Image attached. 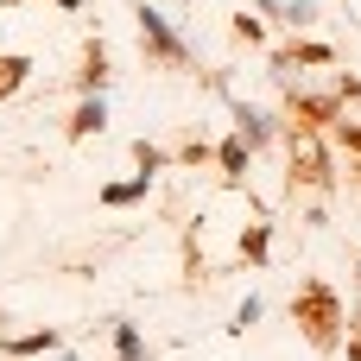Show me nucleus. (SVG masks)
I'll use <instances>...</instances> for the list:
<instances>
[{
    "instance_id": "10",
    "label": "nucleus",
    "mask_w": 361,
    "mask_h": 361,
    "mask_svg": "<svg viewBox=\"0 0 361 361\" xmlns=\"http://www.w3.org/2000/svg\"><path fill=\"white\" fill-rule=\"evenodd\" d=\"M146 190H152V171H133L127 184H102V203H108V209H127V203H140Z\"/></svg>"
},
{
    "instance_id": "4",
    "label": "nucleus",
    "mask_w": 361,
    "mask_h": 361,
    "mask_svg": "<svg viewBox=\"0 0 361 361\" xmlns=\"http://www.w3.org/2000/svg\"><path fill=\"white\" fill-rule=\"evenodd\" d=\"M330 63H336V44H317V38L273 51V76H292V70H330Z\"/></svg>"
},
{
    "instance_id": "13",
    "label": "nucleus",
    "mask_w": 361,
    "mask_h": 361,
    "mask_svg": "<svg viewBox=\"0 0 361 361\" xmlns=\"http://www.w3.org/2000/svg\"><path fill=\"white\" fill-rule=\"evenodd\" d=\"M32 76V57H0V102H13Z\"/></svg>"
},
{
    "instance_id": "22",
    "label": "nucleus",
    "mask_w": 361,
    "mask_h": 361,
    "mask_svg": "<svg viewBox=\"0 0 361 361\" xmlns=\"http://www.w3.org/2000/svg\"><path fill=\"white\" fill-rule=\"evenodd\" d=\"M349 361H361V330H355V336H349Z\"/></svg>"
},
{
    "instance_id": "18",
    "label": "nucleus",
    "mask_w": 361,
    "mask_h": 361,
    "mask_svg": "<svg viewBox=\"0 0 361 361\" xmlns=\"http://www.w3.org/2000/svg\"><path fill=\"white\" fill-rule=\"evenodd\" d=\"M330 133H336V146H349V152H361V121H336Z\"/></svg>"
},
{
    "instance_id": "9",
    "label": "nucleus",
    "mask_w": 361,
    "mask_h": 361,
    "mask_svg": "<svg viewBox=\"0 0 361 361\" xmlns=\"http://www.w3.org/2000/svg\"><path fill=\"white\" fill-rule=\"evenodd\" d=\"M247 159H254V146H247L241 133H228V140L216 146V165H222V178H228V184H241V178H247Z\"/></svg>"
},
{
    "instance_id": "21",
    "label": "nucleus",
    "mask_w": 361,
    "mask_h": 361,
    "mask_svg": "<svg viewBox=\"0 0 361 361\" xmlns=\"http://www.w3.org/2000/svg\"><path fill=\"white\" fill-rule=\"evenodd\" d=\"M6 6H25V0H6ZM51 6H63V13H76L82 0H51Z\"/></svg>"
},
{
    "instance_id": "11",
    "label": "nucleus",
    "mask_w": 361,
    "mask_h": 361,
    "mask_svg": "<svg viewBox=\"0 0 361 361\" xmlns=\"http://www.w3.org/2000/svg\"><path fill=\"white\" fill-rule=\"evenodd\" d=\"M267 254H273V222H247V235H241V260H247V267H267Z\"/></svg>"
},
{
    "instance_id": "20",
    "label": "nucleus",
    "mask_w": 361,
    "mask_h": 361,
    "mask_svg": "<svg viewBox=\"0 0 361 361\" xmlns=\"http://www.w3.org/2000/svg\"><path fill=\"white\" fill-rule=\"evenodd\" d=\"M254 6H260V13H279V19H286V0H254Z\"/></svg>"
},
{
    "instance_id": "6",
    "label": "nucleus",
    "mask_w": 361,
    "mask_h": 361,
    "mask_svg": "<svg viewBox=\"0 0 361 361\" xmlns=\"http://www.w3.org/2000/svg\"><path fill=\"white\" fill-rule=\"evenodd\" d=\"M57 349H63V336H57V330H25V336H0V355H13V361L57 355Z\"/></svg>"
},
{
    "instance_id": "25",
    "label": "nucleus",
    "mask_w": 361,
    "mask_h": 361,
    "mask_svg": "<svg viewBox=\"0 0 361 361\" xmlns=\"http://www.w3.org/2000/svg\"><path fill=\"white\" fill-rule=\"evenodd\" d=\"M355 279H361V267H355Z\"/></svg>"
},
{
    "instance_id": "1",
    "label": "nucleus",
    "mask_w": 361,
    "mask_h": 361,
    "mask_svg": "<svg viewBox=\"0 0 361 361\" xmlns=\"http://www.w3.org/2000/svg\"><path fill=\"white\" fill-rule=\"evenodd\" d=\"M292 324L305 330V343H311L317 355H336V349L349 343V311H343V298H336L324 279L298 286V298H292Z\"/></svg>"
},
{
    "instance_id": "16",
    "label": "nucleus",
    "mask_w": 361,
    "mask_h": 361,
    "mask_svg": "<svg viewBox=\"0 0 361 361\" xmlns=\"http://www.w3.org/2000/svg\"><path fill=\"white\" fill-rule=\"evenodd\" d=\"M260 311H267V305H260V298H254V292H247V298H241V311H235V324H228V330H235V336H241V330H254V324H260Z\"/></svg>"
},
{
    "instance_id": "14",
    "label": "nucleus",
    "mask_w": 361,
    "mask_h": 361,
    "mask_svg": "<svg viewBox=\"0 0 361 361\" xmlns=\"http://www.w3.org/2000/svg\"><path fill=\"white\" fill-rule=\"evenodd\" d=\"M133 165H140V171H152V178H159V171H165V165H171V152H165V146H152V140H133Z\"/></svg>"
},
{
    "instance_id": "15",
    "label": "nucleus",
    "mask_w": 361,
    "mask_h": 361,
    "mask_svg": "<svg viewBox=\"0 0 361 361\" xmlns=\"http://www.w3.org/2000/svg\"><path fill=\"white\" fill-rule=\"evenodd\" d=\"M209 159H216V146H209V140H184V146H178V165H190V171H197V165H209Z\"/></svg>"
},
{
    "instance_id": "23",
    "label": "nucleus",
    "mask_w": 361,
    "mask_h": 361,
    "mask_svg": "<svg viewBox=\"0 0 361 361\" xmlns=\"http://www.w3.org/2000/svg\"><path fill=\"white\" fill-rule=\"evenodd\" d=\"M57 361H82V355H70V349H63V355H57Z\"/></svg>"
},
{
    "instance_id": "12",
    "label": "nucleus",
    "mask_w": 361,
    "mask_h": 361,
    "mask_svg": "<svg viewBox=\"0 0 361 361\" xmlns=\"http://www.w3.org/2000/svg\"><path fill=\"white\" fill-rule=\"evenodd\" d=\"M114 361H146V336H140V324H114Z\"/></svg>"
},
{
    "instance_id": "19",
    "label": "nucleus",
    "mask_w": 361,
    "mask_h": 361,
    "mask_svg": "<svg viewBox=\"0 0 361 361\" xmlns=\"http://www.w3.org/2000/svg\"><path fill=\"white\" fill-rule=\"evenodd\" d=\"M286 19H292V25H311L317 6H311V0H286Z\"/></svg>"
},
{
    "instance_id": "3",
    "label": "nucleus",
    "mask_w": 361,
    "mask_h": 361,
    "mask_svg": "<svg viewBox=\"0 0 361 361\" xmlns=\"http://www.w3.org/2000/svg\"><path fill=\"white\" fill-rule=\"evenodd\" d=\"M133 19H140V44H146V57H152V63H165V70H184V63H190L184 38L171 32V19H165L159 6H140Z\"/></svg>"
},
{
    "instance_id": "7",
    "label": "nucleus",
    "mask_w": 361,
    "mask_h": 361,
    "mask_svg": "<svg viewBox=\"0 0 361 361\" xmlns=\"http://www.w3.org/2000/svg\"><path fill=\"white\" fill-rule=\"evenodd\" d=\"M102 127H108V102H102V95H82L63 133H70V140H89V133H102Z\"/></svg>"
},
{
    "instance_id": "17",
    "label": "nucleus",
    "mask_w": 361,
    "mask_h": 361,
    "mask_svg": "<svg viewBox=\"0 0 361 361\" xmlns=\"http://www.w3.org/2000/svg\"><path fill=\"white\" fill-rule=\"evenodd\" d=\"M235 38H241V44H260V38H267V25H260L254 13H235Z\"/></svg>"
},
{
    "instance_id": "8",
    "label": "nucleus",
    "mask_w": 361,
    "mask_h": 361,
    "mask_svg": "<svg viewBox=\"0 0 361 361\" xmlns=\"http://www.w3.org/2000/svg\"><path fill=\"white\" fill-rule=\"evenodd\" d=\"M108 76H114V70H108V51H102V44H89V51H82V70H76V89H82V95H102V89H108Z\"/></svg>"
},
{
    "instance_id": "2",
    "label": "nucleus",
    "mask_w": 361,
    "mask_h": 361,
    "mask_svg": "<svg viewBox=\"0 0 361 361\" xmlns=\"http://www.w3.org/2000/svg\"><path fill=\"white\" fill-rule=\"evenodd\" d=\"M286 190L292 197L298 190H317V197L336 190V165H330V152L311 127H292V140H286Z\"/></svg>"
},
{
    "instance_id": "5",
    "label": "nucleus",
    "mask_w": 361,
    "mask_h": 361,
    "mask_svg": "<svg viewBox=\"0 0 361 361\" xmlns=\"http://www.w3.org/2000/svg\"><path fill=\"white\" fill-rule=\"evenodd\" d=\"M235 133L260 152V146H273V140H279V121H273L267 108H254V102H235Z\"/></svg>"
},
{
    "instance_id": "24",
    "label": "nucleus",
    "mask_w": 361,
    "mask_h": 361,
    "mask_svg": "<svg viewBox=\"0 0 361 361\" xmlns=\"http://www.w3.org/2000/svg\"><path fill=\"white\" fill-rule=\"evenodd\" d=\"M355 330H361V305H355Z\"/></svg>"
}]
</instances>
